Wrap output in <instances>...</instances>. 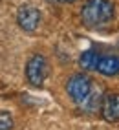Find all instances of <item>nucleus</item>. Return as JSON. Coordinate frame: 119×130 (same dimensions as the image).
<instances>
[{
  "label": "nucleus",
  "mask_w": 119,
  "mask_h": 130,
  "mask_svg": "<svg viewBox=\"0 0 119 130\" xmlns=\"http://www.w3.org/2000/svg\"><path fill=\"white\" fill-rule=\"evenodd\" d=\"M101 99H103V95H101L97 90H90V93L86 95V99L81 103V108H84L86 112H95L101 108Z\"/></svg>",
  "instance_id": "obj_7"
},
{
  "label": "nucleus",
  "mask_w": 119,
  "mask_h": 130,
  "mask_svg": "<svg viewBox=\"0 0 119 130\" xmlns=\"http://www.w3.org/2000/svg\"><path fill=\"white\" fill-rule=\"evenodd\" d=\"M99 53L95 50H88V51H84V53L81 55V68L82 70H95L97 68V62H99Z\"/></svg>",
  "instance_id": "obj_8"
},
{
  "label": "nucleus",
  "mask_w": 119,
  "mask_h": 130,
  "mask_svg": "<svg viewBox=\"0 0 119 130\" xmlns=\"http://www.w3.org/2000/svg\"><path fill=\"white\" fill-rule=\"evenodd\" d=\"M46 75H48V60L44 59V55H33L28 60V66H26L28 81L33 86H42Z\"/></svg>",
  "instance_id": "obj_2"
},
{
  "label": "nucleus",
  "mask_w": 119,
  "mask_h": 130,
  "mask_svg": "<svg viewBox=\"0 0 119 130\" xmlns=\"http://www.w3.org/2000/svg\"><path fill=\"white\" fill-rule=\"evenodd\" d=\"M101 114L108 123L119 121V93L106 92L103 95V99H101Z\"/></svg>",
  "instance_id": "obj_5"
},
{
  "label": "nucleus",
  "mask_w": 119,
  "mask_h": 130,
  "mask_svg": "<svg viewBox=\"0 0 119 130\" xmlns=\"http://www.w3.org/2000/svg\"><path fill=\"white\" fill-rule=\"evenodd\" d=\"M49 4H66V2H75V0H48Z\"/></svg>",
  "instance_id": "obj_10"
},
{
  "label": "nucleus",
  "mask_w": 119,
  "mask_h": 130,
  "mask_svg": "<svg viewBox=\"0 0 119 130\" xmlns=\"http://www.w3.org/2000/svg\"><path fill=\"white\" fill-rule=\"evenodd\" d=\"M95 70L103 75H117L119 73V57L115 55H105V57H99V62H97V68Z\"/></svg>",
  "instance_id": "obj_6"
},
{
  "label": "nucleus",
  "mask_w": 119,
  "mask_h": 130,
  "mask_svg": "<svg viewBox=\"0 0 119 130\" xmlns=\"http://www.w3.org/2000/svg\"><path fill=\"white\" fill-rule=\"evenodd\" d=\"M16 22L24 31H35L40 22V13L33 6H22L16 15Z\"/></svg>",
  "instance_id": "obj_4"
},
{
  "label": "nucleus",
  "mask_w": 119,
  "mask_h": 130,
  "mask_svg": "<svg viewBox=\"0 0 119 130\" xmlns=\"http://www.w3.org/2000/svg\"><path fill=\"white\" fill-rule=\"evenodd\" d=\"M82 24L86 28H99L114 19V4L110 0H88L81 11Z\"/></svg>",
  "instance_id": "obj_1"
},
{
  "label": "nucleus",
  "mask_w": 119,
  "mask_h": 130,
  "mask_svg": "<svg viewBox=\"0 0 119 130\" xmlns=\"http://www.w3.org/2000/svg\"><path fill=\"white\" fill-rule=\"evenodd\" d=\"M13 126V117L7 112L0 110V130H11Z\"/></svg>",
  "instance_id": "obj_9"
},
{
  "label": "nucleus",
  "mask_w": 119,
  "mask_h": 130,
  "mask_svg": "<svg viewBox=\"0 0 119 130\" xmlns=\"http://www.w3.org/2000/svg\"><path fill=\"white\" fill-rule=\"evenodd\" d=\"M92 90V83L84 73H77L68 81V95L72 97V101H75L77 105L86 99V95Z\"/></svg>",
  "instance_id": "obj_3"
}]
</instances>
